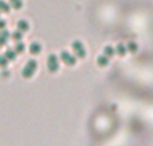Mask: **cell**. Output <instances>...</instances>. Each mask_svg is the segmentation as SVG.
I'll return each mask as SVG.
<instances>
[{
    "instance_id": "1",
    "label": "cell",
    "mask_w": 153,
    "mask_h": 146,
    "mask_svg": "<svg viewBox=\"0 0 153 146\" xmlns=\"http://www.w3.org/2000/svg\"><path fill=\"white\" fill-rule=\"evenodd\" d=\"M71 48L75 54V58H79V59H83L86 56V50H85L83 44H82L79 40H74L71 44Z\"/></svg>"
},
{
    "instance_id": "2",
    "label": "cell",
    "mask_w": 153,
    "mask_h": 146,
    "mask_svg": "<svg viewBox=\"0 0 153 146\" xmlns=\"http://www.w3.org/2000/svg\"><path fill=\"white\" fill-rule=\"evenodd\" d=\"M47 67L51 72H56L59 70V59L56 58V55L51 54L47 59Z\"/></svg>"
},
{
    "instance_id": "3",
    "label": "cell",
    "mask_w": 153,
    "mask_h": 146,
    "mask_svg": "<svg viewBox=\"0 0 153 146\" xmlns=\"http://www.w3.org/2000/svg\"><path fill=\"white\" fill-rule=\"evenodd\" d=\"M61 59L65 64H67V66H74V64L76 63V58L73 55V54H70L69 51H62Z\"/></svg>"
},
{
    "instance_id": "4",
    "label": "cell",
    "mask_w": 153,
    "mask_h": 146,
    "mask_svg": "<svg viewBox=\"0 0 153 146\" xmlns=\"http://www.w3.org/2000/svg\"><path fill=\"white\" fill-rule=\"evenodd\" d=\"M36 67H38V64H36V62H35V60L28 62V64L26 66V70H24V72H23L24 77H31V75L35 72Z\"/></svg>"
},
{
    "instance_id": "5",
    "label": "cell",
    "mask_w": 153,
    "mask_h": 146,
    "mask_svg": "<svg viewBox=\"0 0 153 146\" xmlns=\"http://www.w3.org/2000/svg\"><path fill=\"white\" fill-rule=\"evenodd\" d=\"M97 64H98V66H101V67L108 66V64H109V58L106 55H100L97 58Z\"/></svg>"
},
{
    "instance_id": "6",
    "label": "cell",
    "mask_w": 153,
    "mask_h": 146,
    "mask_svg": "<svg viewBox=\"0 0 153 146\" xmlns=\"http://www.w3.org/2000/svg\"><path fill=\"white\" fill-rule=\"evenodd\" d=\"M126 51H128V50H126V46L122 44V43H120V44L116 47V52L120 56H124L125 54H126Z\"/></svg>"
},
{
    "instance_id": "7",
    "label": "cell",
    "mask_w": 153,
    "mask_h": 146,
    "mask_svg": "<svg viewBox=\"0 0 153 146\" xmlns=\"http://www.w3.org/2000/svg\"><path fill=\"white\" fill-rule=\"evenodd\" d=\"M114 54H116V50H114L111 46H106L105 50H103V55H106L108 58H111Z\"/></svg>"
},
{
    "instance_id": "8",
    "label": "cell",
    "mask_w": 153,
    "mask_h": 146,
    "mask_svg": "<svg viewBox=\"0 0 153 146\" xmlns=\"http://www.w3.org/2000/svg\"><path fill=\"white\" fill-rule=\"evenodd\" d=\"M40 44L39 43H32L31 44V48H30V51H31V54H34V55H36V54L40 52Z\"/></svg>"
},
{
    "instance_id": "9",
    "label": "cell",
    "mask_w": 153,
    "mask_h": 146,
    "mask_svg": "<svg viewBox=\"0 0 153 146\" xmlns=\"http://www.w3.org/2000/svg\"><path fill=\"white\" fill-rule=\"evenodd\" d=\"M126 50H129L130 52H136V51H137V44H136L134 42H130L129 44L126 46Z\"/></svg>"
},
{
    "instance_id": "10",
    "label": "cell",
    "mask_w": 153,
    "mask_h": 146,
    "mask_svg": "<svg viewBox=\"0 0 153 146\" xmlns=\"http://www.w3.org/2000/svg\"><path fill=\"white\" fill-rule=\"evenodd\" d=\"M19 26H20V28H23V29L28 28V24H27L26 21H20V23H19Z\"/></svg>"
},
{
    "instance_id": "11",
    "label": "cell",
    "mask_w": 153,
    "mask_h": 146,
    "mask_svg": "<svg viewBox=\"0 0 153 146\" xmlns=\"http://www.w3.org/2000/svg\"><path fill=\"white\" fill-rule=\"evenodd\" d=\"M13 3H15V5H16V7H20V4H22V3H20V0H13Z\"/></svg>"
}]
</instances>
